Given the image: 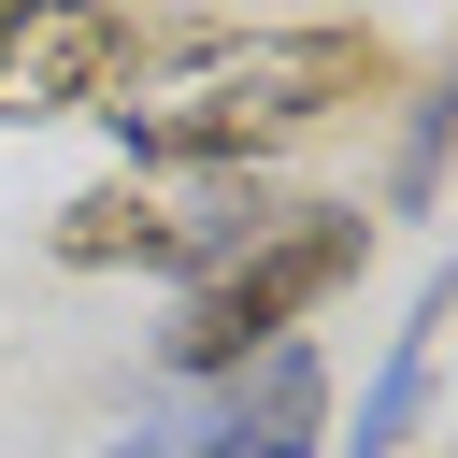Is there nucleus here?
<instances>
[{
    "label": "nucleus",
    "instance_id": "nucleus-1",
    "mask_svg": "<svg viewBox=\"0 0 458 458\" xmlns=\"http://www.w3.org/2000/svg\"><path fill=\"white\" fill-rule=\"evenodd\" d=\"M358 258H372V215H358V200H286L229 272L186 286V315L157 329V372H172V386H215V372L301 344V315H315L329 286H358Z\"/></svg>",
    "mask_w": 458,
    "mask_h": 458
},
{
    "label": "nucleus",
    "instance_id": "nucleus-2",
    "mask_svg": "<svg viewBox=\"0 0 458 458\" xmlns=\"http://www.w3.org/2000/svg\"><path fill=\"white\" fill-rule=\"evenodd\" d=\"M114 57H129V14H114V0H14V14H0V129L100 114Z\"/></svg>",
    "mask_w": 458,
    "mask_h": 458
},
{
    "label": "nucleus",
    "instance_id": "nucleus-3",
    "mask_svg": "<svg viewBox=\"0 0 458 458\" xmlns=\"http://www.w3.org/2000/svg\"><path fill=\"white\" fill-rule=\"evenodd\" d=\"M458 315V258L415 286V329H386V372H372V401H358V429L329 444V458H401L415 444V415H429V329Z\"/></svg>",
    "mask_w": 458,
    "mask_h": 458
},
{
    "label": "nucleus",
    "instance_id": "nucleus-4",
    "mask_svg": "<svg viewBox=\"0 0 458 458\" xmlns=\"http://www.w3.org/2000/svg\"><path fill=\"white\" fill-rule=\"evenodd\" d=\"M444 157H458V57H444V72H415L401 157H386V215H429V200H444Z\"/></svg>",
    "mask_w": 458,
    "mask_h": 458
},
{
    "label": "nucleus",
    "instance_id": "nucleus-5",
    "mask_svg": "<svg viewBox=\"0 0 458 458\" xmlns=\"http://www.w3.org/2000/svg\"><path fill=\"white\" fill-rule=\"evenodd\" d=\"M57 258H72V272H114V258H129V272H157V200H143V186L72 200V215H57Z\"/></svg>",
    "mask_w": 458,
    "mask_h": 458
},
{
    "label": "nucleus",
    "instance_id": "nucleus-6",
    "mask_svg": "<svg viewBox=\"0 0 458 458\" xmlns=\"http://www.w3.org/2000/svg\"><path fill=\"white\" fill-rule=\"evenodd\" d=\"M0 14H14V0H0Z\"/></svg>",
    "mask_w": 458,
    "mask_h": 458
}]
</instances>
